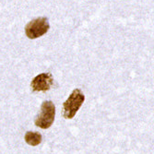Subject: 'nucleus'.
Segmentation results:
<instances>
[{
	"instance_id": "1",
	"label": "nucleus",
	"mask_w": 154,
	"mask_h": 154,
	"mask_svg": "<svg viewBox=\"0 0 154 154\" xmlns=\"http://www.w3.org/2000/svg\"><path fill=\"white\" fill-rule=\"evenodd\" d=\"M85 101V95L79 89H75L66 101L63 103V116L66 119H72Z\"/></svg>"
},
{
	"instance_id": "2",
	"label": "nucleus",
	"mask_w": 154,
	"mask_h": 154,
	"mask_svg": "<svg viewBox=\"0 0 154 154\" xmlns=\"http://www.w3.org/2000/svg\"><path fill=\"white\" fill-rule=\"evenodd\" d=\"M55 117V106L51 101H45L41 105L39 114L36 116L34 124L36 127L47 129L53 125Z\"/></svg>"
},
{
	"instance_id": "3",
	"label": "nucleus",
	"mask_w": 154,
	"mask_h": 154,
	"mask_svg": "<svg viewBox=\"0 0 154 154\" xmlns=\"http://www.w3.org/2000/svg\"><path fill=\"white\" fill-rule=\"evenodd\" d=\"M49 22L46 18H38L26 25L25 33L28 38L36 39L45 34L49 30Z\"/></svg>"
},
{
	"instance_id": "4",
	"label": "nucleus",
	"mask_w": 154,
	"mask_h": 154,
	"mask_svg": "<svg viewBox=\"0 0 154 154\" xmlns=\"http://www.w3.org/2000/svg\"><path fill=\"white\" fill-rule=\"evenodd\" d=\"M54 85V77L51 73H42L36 76L31 83V88L33 92L47 91Z\"/></svg>"
},
{
	"instance_id": "5",
	"label": "nucleus",
	"mask_w": 154,
	"mask_h": 154,
	"mask_svg": "<svg viewBox=\"0 0 154 154\" xmlns=\"http://www.w3.org/2000/svg\"><path fill=\"white\" fill-rule=\"evenodd\" d=\"M25 142L29 144L30 146L35 147L38 146L42 142V135L39 132H32V131H28L26 132L24 136Z\"/></svg>"
}]
</instances>
